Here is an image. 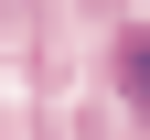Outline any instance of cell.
Listing matches in <instances>:
<instances>
[{"mask_svg":"<svg viewBox=\"0 0 150 140\" xmlns=\"http://www.w3.org/2000/svg\"><path fill=\"white\" fill-rule=\"evenodd\" d=\"M118 97L150 118V32H129V43H118Z\"/></svg>","mask_w":150,"mask_h":140,"instance_id":"1","label":"cell"}]
</instances>
